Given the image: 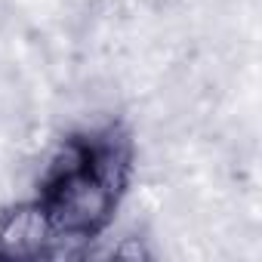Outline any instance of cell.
Instances as JSON below:
<instances>
[{"label": "cell", "mask_w": 262, "mask_h": 262, "mask_svg": "<svg viewBox=\"0 0 262 262\" xmlns=\"http://www.w3.org/2000/svg\"><path fill=\"white\" fill-rule=\"evenodd\" d=\"M117 259H151V250L145 247L142 237H120V244L114 247Z\"/></svg>", "instance_id": "obj_3"}, {"label": "cell", "mask_w": 262, "mask_h": 262, "mask_svg": "<svg viewBox=\"0 0 262 262\" xmlns=\"http://www.w3.org/2000/svg\"><path fill=\"white\" fill-rule=\"evenodd\" d=\"M43 204L53 216V225L59 234L71 237H96L114 216L117 191L102 182L93 170H77L50 188H43Z\"/></svg>", "instance_id": "obj_1"}, {"label": "cell", "mask_w": 262, "mask_h": 262, "mask_svg": "<svg viewBox=\"0 0 262 262\" xmlns=\"http://www.w3.org/2000/svg\"><path fill=\"white\" fill-rule=\"evenodd\" d=\"M56 241L53 216L40 201H22L0 216V256H47Z\"/></svg>", "instance_id": "obj_2"}]
</instances>
